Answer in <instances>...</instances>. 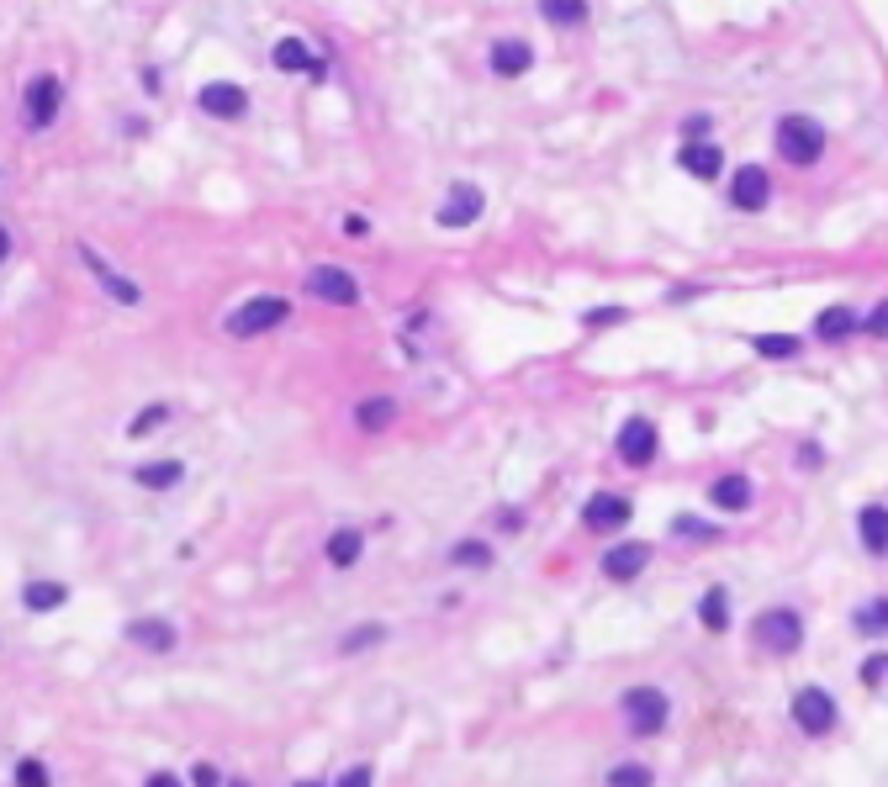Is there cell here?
Listing matches in <instances>:
<instances>
[{
  "mask_svg": "<svg viewBox=\"0 0 888 787\" xmlns=\"http://www.w3.org/2000/svg\"><path fill=\"white\" fill-rule=\"evenodd\" d=\"M777 154L788 164H799V170H809V164L825 154V127L814 117H783L777 122Z\"/></svg>",
  "mask_w": 888,
  "mask_h": 787,
  "instance_id": "obj_1",
  "label": "cell"
},
{
  "mask_svg": "<svg viewBox=\"0 0 888 787\" xmlns=\"http://www.w3.org/2000/svg\"><path fill=\"white\" fill-rule=\"evenodd\" d=\"M751 640H756V650L793 655V650L804 645V624H799V613H793V608H767V613L751 624Z\"/></svg>",
  "mask_w": 888,
  "mask_h": 787,
  "instance_id": "obj_2",
  "label": "cell"
},
{
  "mask_svg": "<svg viewBox=\"0 0 888 787\" xmlns=\"http://www.w3.org/2000/svg\"><path fill=\"white\" fill-rule=\"evenodd\" d=\"M286 312H291V307L281 302V296H254V302H244V307L228 317V333H233V339H254V333L286 323Z\"/></svg>",
  "mask_w": 888,
  "mask_h": 787,
  "instance_id": "obj_3",
  "label": "cell"
},
{
  "mask_svg": "<svg viewBox=\"0 0 888 787\" xmlns=\"http://www.w3.org/2000/svg\"><path fill=\"white\" fill-rule=\"evenodd\" d=\"M624 719L635 735H656L666 724V692L661 687H629L624 692Z\"/></svg>",
  "mask_w": 888,
  "mask_h": 787,
  "instance_id": "obj_4",
  "label": "cell"
},
{
  "mask_svg": "<svg viewBox=\"0 0 888 787\" xmlns=\"http://www.w3.org/2000/svg\"><path fill=\"white\" fill-rule=\"evenodd\" d=\"M793 724H799L804 735H825V729L836 724V698H830L825 687H799L793 692Z\"/></svg>",
  "mask_w": 888,
  "mask_h": 787,
  "instance_id": "obj_5",
  "label": "cell"
},
{
  "mask_svg": "<svg viewBox=\"0 0 888 787\" xmlns=\"http://www.w3.org/2000/svg\"><path fill=\"white\" fill-rule=\"evenodd\" d=\"M481 212H487V196H481V185L455 180L450 196H444V206H439V228H471Z\"/></svg>",
  "mask_w": 888,
  "mask_h": 787,
  "instance_id": "obj_6",
  "label": "cell"
},
{
  "mask_svg": "<svg viewBox=\"0 0 888 787\" xmlns=\"http://www.w3.org/2000/svg\"><path fill=\"white\" fill-rule=\"evenodd\" d=\"M59 111H64V85L53 80V74H37V80L27 85V127H53L59 122Z\"/></svg>",
  "mask_w": 888,
  "mask_h": 787,
  "instance_id": "obj_7",
  "label": "cell"
},
{
  "mask_svg": "<svg viewBox=\"0 0 888 787\" xmlns=\"http://www.w3.org/2000/svg\"><path fill=\"white\" fill-rule=\"evenodd\" d=\"M307 291L318 296V302H333V307H355V302H360L355 275L339 270V265H318V270L307 275Z\"/></svg>",
  "mask_w": 888,
  "mask_h": 787,
  "instance_id": "obj_8",
  "label": "cell"
},
{
  "mask_svg": "<svg viewBox=\"0 0 888 787\" xmlns=\"http://www.w3.org/2000/svg\"><path fill=\"white\" fill-rule=\"evenodd\" d=\"M656 444H661V434H656L651 418H629V423L619 428V460L635 465V471L656 460Z\"/></svg>",
  "mask_w": 888,
  "mask_h": 787,
  "instance_id": "obj_9",
  "label": "cell"
},
{
  "mask_svg": "<svg viewBox=\"0 0 888 787\" xmlns=\"http://www.w3.org/2000/svg\"><path fill=\"white\" fill-rule=\"evenodd\" d=\"M201 111H207V117H222V122H238L249 111V90L228 85V80H212V85H201Z\"/></svg>",
  "mask_w": 888,
  "mask_h": 787,
  "instance_id": "obj_10",
  "label": "cell"
},
{
  "mask_svg": "<svg viewBox=\"0 0 888 787\" xmlns=\"http://www.w3.org/2000/svg\"><path fill=\"white\" fill-rule=\"evenodd\" d=\"M80 259H85V265H90V275H96V280H101V286H106V296H111V302H122V307H138V296H143V291L133 286V280H122V275H117V270H111V265H106V259L96 254V249H90V243H80Z\"/></svg>",
  "mask_w": 888,
  "mask_h": 787,
  "instance_id": "obj_11",
  "label": "cell"
},
{
  "mask_svg": "<svg viewBox=\"0 0 888 787\" xmlns=\"http://www.w3.org/2000/svg\"><path fill=\"white\" fill-rule=\"evenodd\" d=\"M730 201L740 206V212H762V206L772 201V185H767V170H762V164H746V170L735 175Z\"/></svg>",
  "mask_w": 888,
  "mask_h": 787,
  "instance_id": "obj_12",
  "label": "cell"
},
{
  "mask_svg": "<svg viewBox=\"0 0 888 787\" xmlns=\"http://www.w3.org/2000/svg\"><path fill=\"white\" fill-rule=\"evenodd\" d=\"M582 523H587V529H598V534L624 529V523H629V502L614 497V492H598V497H592L587 508H582Z\"/></svg>",
  "mask_w": 888,
  "mask_h": 787,
  "instance_id": "obj_13",
  "label": "cell"
},
{
  "mask_svg": "<svg viewBox=\"0 0 888 787\" xmlns=\"http://www.w3.org/2000/svg\"><path fill=\"white\" fill-rule=\"evenodd\" d=\"M645 560H651V545H619V550H608L603 555V576L608 582H635V576L645 571Z\"/></svg>",
  "mask_w": 888,
  "mask_h": 787,
  "instance_id": "obj_14",
  "label": "cell"
},
{
  "mask_svg": "<svg viewBox=\"0 0 888 787\" xmlns=\"http://www.w3.org/2000/svg\"><path fill=\"white\" fill-rule=\"evenodd\" d=\"M275 69H286V74L302 69V74H312V80H323V59H312L302 37H281V43H275Z\"/></svg>",
  "mask_w": 888,
  "mask_h": 787,
  "instance_id": "obj_15",
  "label": "cell"
},
{
  "mask_svg": "<svg viewBox=\"0 0 888 787\" xmlns=\"http://www.w3.org/2000/svg\"><path fill=\"white\" fill-rule=\"evenodd\" d=\"M677 164H682L688 175H698V180H714L719 170H725V154H719L714 143H682Z\"/></svg>",
  "mask_w": 888,
  "mask_h": 787,
  "instance_id": "obj_16",
  "label": "cell"
},
{
  "mask_svg": "<svg viewBox=\"0 0 888 787\" xmlns=\"http://www.w3.org/2000/svg\"><path fill=\"white\" fill-rule=\"evenodd\" d=\"M127 640L143 645V650H154V655H164V650H175V629L164 624V618H138V624H127Z\"/></svg>",
  "mask_w": 888,
  "mask_h": 787,
  "instance_id": "obj_17",
  "label": "cell"
},
{
  "mask_svg": "<svg viewBox=\"0 0 888 787\" xmlns=\"http://www.w3.org/2000/svg\"><path fill=\"white\" fill-rule=\"evenodd\" d=\"M529 64H534V48H529V43H518V37H503V43L492 48V69H497V74H508V80H513V74H524Z\"/></svg>",
  "mask_w": 888,
  "mask_h": 787,
  "instance_id": "obj_18",
  "label": "cell"
},
{
  "mask_svg": "<svg viewBox=\"0 0 888 787\" xmlns=\"http://www.w3.org/2000/svg\"><path fill=\"white\" fill-rule=\"evenodd\" d=\"M862 328V317L851 312V307H825L820 312V323H814V333H820L825 344H836V339H851V333Z\"/></svg>",
  "mask_w": 888,
  "mask_h": 787,
  "instance_id": "obj_19",
  "label": "cell"
},
{
  "mask_svg": "<svg viewBox=\"0 0 888 787\" xmlns=\"http://www.w3.org/2000/svg\"><path fill=\"white\" fill-rule=\"evenodd\" d=\"M69 603V587L64 582H27L22 587V608L32 613H53V608H64Z\"/></svg>",
  "mask_w": 888,
  "mask_h": 787,
  "instance_id": "obj_20",
  "label": "cell"
},
{
  "mask_svg": "<svg viewBox=\"0 0 888 787\" xmlns=\"http://www.w3.org/2000/svg\"><path fill=\"white\" fill-rule=\"evenodd\" d=\"M392 418H397V397H365V402L355 407V423L365 428V434H381V428H392Z\"/></svg>",
  "mask_w": 888,
  "mask_h": 787,
  "instance_id": "obj_21",
  "label": "cell"
},
{
  "mask_svg": "<svg viewBox=\"0 0 888 787\" xmlns=\"http://www.w3.org/2000/svg\"><path fill=\"white\" fill-rule=\"evenodd\" d=\"M185 476V465L180 460H154V465H138V486H148V492H170V486Z\"/></svg>",
  "mask_w": 888,
  "mask_h": 787,
  "instance_id": "obj_22",
  "label": "cell"
},
{
  "mask_svg": "<svg viewBox=\"0 0 888 787\" xmlns=\"http://www.w3.org/2000/svg\"><path fill=\"white\" fill-rule=\"evenodd\" d=\"M857 529H862V545H867V550H873V555H888V508H862Z\"/></svg>",
  "mask_w": 888,
  "mask_h": 787,
  "instance_id": "obj_23",
  "label": "cell"
},
{
  "mask_svg": "<svg viewBox=\"0 0 888 787\" xmlns=\"http://www.w3.org/2000/svg\"><path fill=\"white\" fill-rule=\"evenodd\" d=\"M709 497L719 502V508H730V513H740L751 502V481L746 476H719L714 486H709Z\"/></svg>",
  "mask_w": 888,
  "mask_h": 787,
  "instance_id": "obj_24",
  "label": "cell"
},
{
  "mask_svg": "<svg viewBox=\"0 0 888 787\" xmlns=\"http://www.w3.org/2000/svg\"><path fill=\"white\" fill-rule=\"evenodd\" d=\"M360 550H365V539H360V529H333V539H328V560L333 566H355L360 560Z\"/></svg>",
  "mask_w": 888,
  "mask_h": 787,
  "instance_id": "obj_25",
  "label": "cell"
},
{
  "mask_svg": "<svg viewBox=\"0 0 888 787\" xmlns=\"http://www.w3.org/2000/svg\"><path fill=\"white\" fill-rule=\"evenodd\" d=\"M698 618H703L714 634L730 629V592H725V587H709V592H703V603H698Z\"/></svg>",
  "mask_w": 888,
  "mask_h": 787,
  "instance_id": "obj_26",
  "label": "cell"
},
{
  "mask_svg": "<svg viewBox=\"0 0 888 787\" xmlns=\"http://www.w3.org/2000/svg\"><path fill=\"white\" fill-rule=\"evenodd\" d=\"M540 16H550L555 27H582L587 22V0H540Z\"/></svg>",
  "mask_w": 888,
  "mask_h": 787,
  "instance_id": "obj_27",
  "label": "cell"
},
{
  "mask_svg": "<svg viewBox=\"0 0 888 787\" xmlns=\"http://www.w3.org/2000/svg\"><path fill=\"white\" fill-rule=\"evenodd\" d=\"M851 624H857V634H888V597L857 608V613H851Z\"/></svg>",
  "mask_w": 888,
  "mask_h": 787,
  "instance_id": "obj_28",
  "label": "cell"
},
{
  "mask_svg": "<svg viewBox=\"0 0 888 787\" xmlns=\"http://www.w3.org/2000/svg\"><path fill=\"white\" fill-rule=\"evenodd\" d=\"M751 344L762 349L767 360H793V354H799V339H793V333H756Z\"/></svg>",
  "mask_w": 888,
  "mask_h": 787,
  "instance_id": "obj_29",
  "label": "cell"
},
{
  "mask_svg": "<svg viewBox=\"0 0 888 787\" xmlns=\"http://www.w3.org/2000/svg\"><path fill=\"white\" fill-rule=\"evenodd\" d=\"M450 566H466V571H481V566H492V550L481 545V539H466V545H455L450 550Z\"/></svg>",
  "mask_w": 888,
  "mask_h": 787,
  "instance_id": "obj_30",
  "label": "cell"
},
{
  "mask_svg": "<svg viewBox=\"0 0 888 787\" xmlns=\"http://www.w3.org/2000/svg\"><path fill=\"white\" fill-rule=\"evenodd\" d=\"M16 782L22 787H48V766L43 761H16Z\"/></svg>",
  "mask_w": 888,
  "mask_h": 787,
  "instance_id": "obj_31",
  "label": "cell"
},
{
  "mask_svg": "<svg viewBox=\"0 0 888 787\" xmlns=\"http://www.w3.org/2000/svg\"><path fill=\"white\" fill-rule=\"evenodd\" d=\"M608 782H614V787H645V782H651V772H645V766H614Z\"/></svg>",
  "mask_w": 888,
  "mask_h": 787,
  "instance_id": "obj_32",
  "label": "cell"
},
{
  "mask_svg": "<svg viewBox=\"0 0 888 787\" xmlns=\"http://www.w3.org/2000/svg\"><path fill=\"white\" fill-rule=\"evenodd\" d=\"M164 418H170V407H148V412H138V418H133V428H127V434H133V439H143L148 428H159Z\"/></svg>",
  "mask_w": 888,
  "mask_h": 787,
  "instance_id": "obj_33",
  "label": "cell"
},
{
  "mask_svg": "<svg viewBox=\"0 0 888 787\" xmlns=\"http://www.w3.org/2000/svg\"><path fill=\"white\" fill-rule=\"evenodd\" d=\"M677 534H682V539H714L709 523H698V518H688V513L677 518Z\"/></svg>",
  "mask_w": 888,
  "mask_h": 787,
  "instance_id": "obj_34",
  "label": "cell"
},
{
  "mask_svg": "<svg viewBox=\"0 0 888 787\" xmlns=\"http://www.w3.org/2000/svg\"><path fill=\"white\" fill-rule=\"evenodd\" d=\"M888 677V655H873V661H862V682L867 687H878Z\"/></svg>",
  "mask_w": 888,
  "mask_h": 787,
  "instance_id": "obj_35",
  "label": "cell"
},
{
  "mask_svg": "<svg viewBox=\"0 0 888 787\" xmlns=\"http://www.w3.org/2000/svg\"><path fill=\"white\" fill-rule=\"evenodd\" d=\"M862 328L873 333V339H888V302H883V307H878L873 317H862Z\"/></svg>",
  "mask_w": 888,
  "mask_h": 787,
  "instance_id": "obj_36",
  "label": "cell"
},
{
  "mask_svg": "<svg viewBox=\"0 0 888 787\" xmlns=\"http://www.w3.org/2000/svg\"><path fill=\"white\" fill-rule=\"evenodd\" d=\"M587 323H592V328H603V323H624V312H619V307H592Z\"/></svg>",
  "mask_w": 888,
  "mask_h": 787,
  "instance_id": "obj_37",
  "label": "cell"
},
{
  "mask_svg": "<svg viewBox=\"0 0 888 787\" xmlns=\"http://www.w3.org/2000/svg\"><path fill=\"white\" fill-rule=\"evenodd\" d=\"M381 634H386V629H360V634H349V640H344V650H360V645H376V640H381Z\"/></svg>",
  "mask_w": 888,
  "mask_h": 787,
  "instance_id": "obj_38",
  "label": "cell"
},
{
  "mask_svg": "<svg viewBox=\"0 0 888 787\" xmlns=\"http://www.w3.org/2000/svg\"><path fill=\"white\" fill-rule=\"evenodd\" d=\"M365 782H370L365 766H355V772H344V777H339V787H365Z\"/></svg>",
  "mask_w": 888,
  "mask_h": 787,
  "instance_id": "obj_39",
  "label": "cell"
},
{
  "mask_svg": "<svg viewBox=\"0 0 888 787\" xmlns=\"http://www.w3.org/2000/svg\"><path fill=\"white\" fill-rule=\"evenodd\" d=\"M344 233H349V238H365L370 222H365V217H344Z\"/></svg>",
  "mask_w": 888,
  "mask_h": 787,
  "instance_id": "obj_40",
  "label": "cell"
},
{
  "mask_svg": "<svg viewBox=\"0 0 888 787\" xmlns=\"http://www.w3.org/2000/svg\"><path fill=\"white\" fill-rule=\"evenodd\" d=\"M191 782H201V787H207V782H222V777H217V766H196V772H191Z\"/></svg>",
  "mask_w": 888,
  "mask_h": 787,
  "instance_id": "obj_41",
  "label": "cell"
},
{
  "mask_svg": "<svg viewBox=\"0 0 888 787\" xmlns=\"http://www.w3.org/2000/svg\"><path fill=\"white\" fill-rule=\"evenodd\" d=\"M6 254H11V228L0 222V259H6Z\"/></svg>",
  "mask_w": 888,
  "mask_h": 787,
  "instance_id": "obj_42",
  "label": "cell"
}]
</instances>
